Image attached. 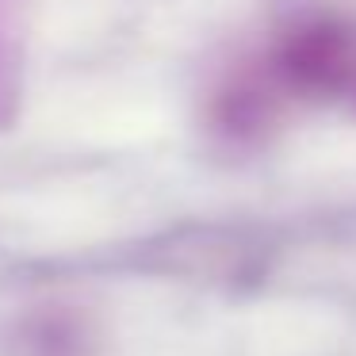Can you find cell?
<instances>
[{"label": "cell", "instance_id": "1", "mask_svg": "<svg viewBox=\"0 0 356 356\" xmlns=\"http://www.w3.org/2000/svg\"><path fill=\"white\" fill-rule=\"evenodd\" d=\"M284 73L307 92H333L353 73V42L337 24H310L284 47Z\"/></svg>", "mask_w": 356, "mask_h": 356}]
</instances>
